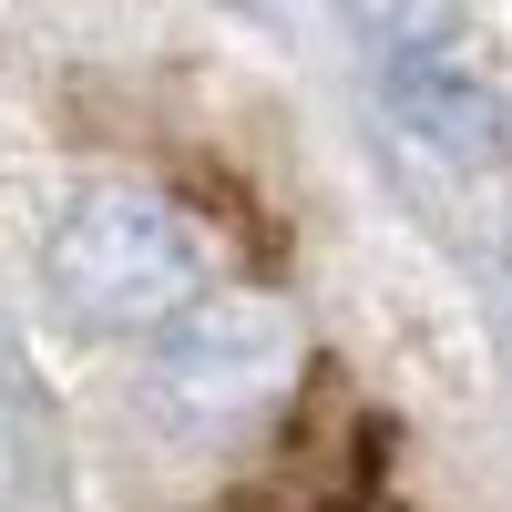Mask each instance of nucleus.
<instances>
[{
	"label": "nucleus",
	"instance_id": "nucleus-1",
	"mask_svg": "<svg viewBox=\"0 0 512 512\" xmlns=\"http://www.w3.org/2000/svg\"><path fill=\"white\" fill-rule=\"evenodd\" d=\"M52 297L82 328H164L205 297V236L144 185H93L52 236Z\"/></svg>",
	"mask_w": 512,
	"mask_h": 512
},
{
	"label": "nucleus",
	"instance_id": "nucleus-2",
	"mask_svg": "<svg viewBox=\"0 0 512 512\" xmlns=\"http://www.w3.org/2000/svg\"><path fill=\"white\" fill-rule=\"evenodd\" d=\"M154 379H164V400L195 410V420H246V410H267L297 379V318L277 297L205 287L185 318L154 328Z\"/></svg>",
	"mask_w": 512,
	"mask_h": 512
},
{
	"label": "nucleus",
	"instance_id": "nucleus-3",
	"mask_svg": "<svg viewBox=\"0 0 512 512\" xmlns=\"http://www.w3.org/2000/svg\"><path fill=\"white\" fill-rule=\"evenodd\" d=\"M379 93H390V113H400L410 144H431L451 164H492L502 134H512L502 93L451 52V41H441V52H390V82H379Z\"/></svg>",
	"mask_w": 512,
	"mask_h": 512
},
{
	"label": "nucleus",
	"instance_id": "nucleus-4",
	"mask_svg": "<svg viewBox=\"0 0 512 512\" xmlns=\"http://www.w3.org/2000/svg\"><path fill=\"white\" fill-rule=\"evenodd\" d=\"M359 11L379 21L390 52H441V31H451V0H359Z\"/></svg>",
	"mask_w": 512,
	"mask_h": 512
}]
</instances>
